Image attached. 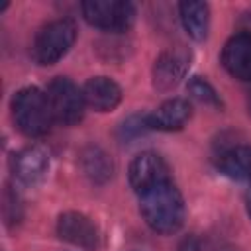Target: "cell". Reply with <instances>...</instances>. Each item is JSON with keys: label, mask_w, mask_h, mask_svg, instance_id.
Returning a JSON list of instances; mask_svg holds the SVG:
<instances>
[{"label": "cell", "mask_w": 251, "mask_h": 251, "mask_svg": "<svg viewBox=\"0 0 251 251\" xmlns=\"http://www.w3.org/2000/svg\"><path fill=\"white\" fill-rule=\"evenodd\" d=\"M139 214L143 222L161 235H173L184 226L186 204L173 178L139 194Z\"/></svg>", "instance_id": "1"}, {"label": "cell", "mask_w": 251, "mask_h": 251, "mask_svg": "<svg viewBox=\"0 0 251 251\" xmlns=\"http://www.w3.org/2000/svg\"><path fill=\"white\" fill-rule=\"evenodd\" d=\"M12 120L20 133L25 137H43L49 133L53 116L47 102V94L37 86L20 88L10 102Z\"/></svg>", "instance_id": "2"}, {"label": "cell", "mask_w": 251, "mask_h": 251, "mask_svg": "<svg viewBox=\"0 0 251 251\" xmlns=\"http://www.w3.org/2000/svg\"><path fill=\"white\" fill-rule=\"evenodd\" d=\"M75 39L76 24L73 18L51 20L35 33L31 43V59L41 67L55 65L71 51Z\"/></svg>", "instance_id": "3"}, {"label": "cell", "mask_w": 251, "mask_h": 251, "mask_svg": "<svg viewBox=\"0 0 251 251\" xmlns=\"http://www.w3.org/2000/svg\"><path fill=\"white\" fill-rule=\"evenodd\" d=\"M80 12L92 27L108 33L127 31L137 16V8L129 0H86L80 4Z\"/></svg>", "instance_id": "4"}, {"label": "cell", "mask_w": 251, "mask_h": 251, "mask_svg": "<svg viewBox=\"0 0 251 251\" xmlns=\"http://www.w3.org/2000/svg\"><path fill=\"white\" fill-rule=\"evenodd\" d=\"M45 94H47L53 122L61 126H75L82 120L84 108H86L84 94H82V88H78L71 78L55 76L49 82Z\"/></svg>", "instance_id": "5"}, {"label": "cell", "mask_w": 251, "mask_h": 251, "mask_svg": "<svg viewBox=\"0 0 251 251\" xmlns=\"http://www.w3.org/2000/svg\"><path fill=\"white\" fill-rule=\"evenodd\" d=\"M192 55L184 47H171L165 49L153 63L151 69V82L157 92H171L175 90L190 69Z\"/></svg>", "instance_id": "6"}, {"label": "cell", "mask_w": 251, "mask_h": 251, "mask_svg": "<svg viewBox=\"0 0 251 251\" xmlns=\"http://www.w3.org/2000/svg\"><path fill=\"white\" fill-rule=\"evenodd\" d=\"M127 180L133 192L139 196L141 192L171 180V169L165 163V159L153 151H143L135 155L127 167Z\"/></svg>", "instance_id": "7"}, {"label": "cell", "mask_w": 251, "mask_h": 251, "mask_svg": "<svg viewBox=\"0 0 251 251\" xmlns=\"http://www.w3.org/2000/svg\"><path fill=\"white\" fill-rule=\"evenodd\" d=\"M49 161V151L43 145H27L12 155L10 169L16 180L25 186H35L47 176Z\"/></svg>", "instance_id": "8"}, {"label": "cell", "mask_w": 251, "mask_h": 251, "mask_svg": "<svg viewBox=\"0 0 251 251\" xmlns=\"http://www.w3.org/2000/svg\"><path fill=\"white\" fill-rule=\"evenodd\" d=\"M57 235L80 249H96L100 245V231L96 224L82 212H63L57 218Z\"/></svg>", "instance_id": "9"}, {"label": "cell", "mask_w": 251, "mask_h": 251, "mask_svg": "<svg viewBox=\"0 0 251 251\" xmlns=\"http://www.w3.org/2000/svg\"><path fill=\"white\" fill-rule=\"evenodd\" d=\"M220 63L231 78L251 82V33H233L222 47Z\"/></svg>", "instance_id": "10"}, {"label": "cell", "mask_w": 251, "mask_h": 251, "mask_svg": "<svg viewBox=\"0 0 251 251\" xmlns=\"http://www.w3.org/2000/svg\"><path fill=\"white\" fill-rule=\"evenodd\" d=\"M192 116V106L186 98H169L157 110L149 112V127L151 131H178L186 126Z\"/></svg>", "instance_id": "11"}, {"label": "cell", "mask_w": 251, "mask_h": 251, "mask_svg": "<svg viewBox=\"0 0 251 251\" xmlns=\"http://www.w3.org/2000/svg\"><path fill=\"white\" fill-rule=\"evenodd\" d=\"M84 102L96 112H112L122 102V88L110 76H92L82 86Z\"/></svg>", "instance_id": "12"}, {"label": "cell", "mask_w": 251, "mask_h": 251, "mask_svg": "<svg viewBox=\"0 0 251 251\" xmlns=\"http://www.w3.org/2000/svg\"><path fill=\"white\" fill-rule=\"evenodd\" d=\"M78 165H80L82 175L96 186L106 184L114 176V161L100 145L90 143L82 147L78 155Z\"/></svg>", "instance_id": "13"}, {"label": "cell", "mask_w": 251, "mask_h": 251, "mask_svg": "<svg viewBox=\"0 0 251 251\" xmlns=\"http://www.w3.org/2000/svg\"><path fill=\"white\" fill-rule=\"evenodd\" d=\"M178 18L186 35L194 41H204L210 31V6L200 0H186L178 4Z\"/></svg>", "instance_id": "14"}, {"label": "cell", "mask_w": 251, "mask_h": 251, "mask_svg": "<svg viewBox=\"0 0 251 251\" xmlns=\"http://www.w3.org/2000/svg\"><path fill=\"white\" fill-rule=\"evenodd\" d=\"M216 167L235 180H251V145H233L218 153Z\"/></svg>", "instance_id": "15"}, {"label": "cell", "mask_w": 251, "mask_h": 251, "mask_svg": "<svg viewBox=\"0 0 251 251\" xmlns=\"http://www.w3.org/2000/svg\"><path fill=\"white\" fill-rule=\"evenodd\" d=\"M149 112H135L129 114L127 118H124L116 129V137L122 143H133L135 139L143 137L145 133H149Z\"/></svg>", "instance_id": "16"}, {"label": "cell", "mask_w": 251, "mask_h": 251, "mask_svg": "<svg viewBox=\"0 0 251 251\" xmlns=\"http://www.w3.org/2000/svg\"><path fill=\"white\" fill-rule=\"evenodd\" d=\"M186 92L190 98H194L196 102H200L212 110H224V100L220 98L218 90L202 76H192L186 82Z\"/></svg>", "instance_id": "17"}, {"label": "cell", "mask_w": 251, "mask_h": 251, "mask_svg": "<svg viewBox=\"0 0 251 251\" xmlns=\"http://www.w3.org/2000/svg\"><path fill=\"white\" fill-rule=\"evenodd\" d=\"M2 212H4V222L8 227L16 226L22 220V200H20L18 192L12 190V186H6V190H4Z\"/></svg>", "instance_id": "18"}, {"label": "cell", "mask_w": 251, "mask_h": 251, "mask_svg": "<svg viewBox=\"0 0 251 251\" xmlns=\"http://www.w3.org/2000/svg\"><path fill=\"white\" fill-rule=\"evenodd\" d=\"M176 251H202V241L198 235L190 233V235H184L178 245H176Z\"/></svg>", "instance_id": "19"}, {"label": "cell", "mask_w": 251, "mask_h": 251, "mask_svg": "<svg viewBox=\"0 0 251 251\" xmlns=\"http://www.w3.org/2000/svg\"><path fill=\"white\" fill-rule=\"evenodd\" d=\"M245 210H247V216H249V220H251V192H249L247 198H245Z\"/></svg>", "instance_id": "20"}, {"label": "cell", "mask_w": 251, "mask_h": 251, "mask_svg": "<svg viewBox=\"0 0 251 251\" xmlns=\"http://www.w3.org/2000/svg\"><path fill=\"white\" fill-rule=\"evenodd\" d=\"M247 112H249V116H251V96L247 98Z\"/></svg>", "instance_id": "21"}, {"label": "cell", "mask_w": 251, "mask_h": 251, "mask_svg": "<svg viewBox=\"0 0 251 251\" xmlns=\"http://www.w3.org/2000/svg\"><path fill=\"white\" fill-rule=\"evenodd\" d=\"M224 251H233V249H224Z\"/></svg>", "instance_id": "22"}, {"label": "cell", "mask_w": 251, "mask_h": 251, "mask_svg": "<svg viewBox=\"0 0 251 251\" xmlns=\"http://www.w3.org/2000/svg\"><path fill=\"white\" fill-rule=\"evenodd\" d=\"M249 184H251V180H249Z\"/></svg>", "instance_id": "23"}]
</instances>
